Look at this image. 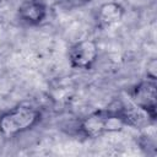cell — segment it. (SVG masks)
Masks as SVG:
<instances>
[{
  "mask_svg": "<svg viewBox=\"0 0 157 157\" xmlns=\"http://www.w3.org/2000/svg\"><path fill=\"white\" fill-rule=\"evenodd\" d=\"M125 125H131V114L123 108L97 110L86 117L80 125L85 136L97 137L104 132L118 131Z\"/></svg>",
  "mask_w": 157,
  "mask_h": 157,
  "instance_id": "obj_1",
  "label": "cell"
},
{
  "mask_svg": "<svg viewBox=\"0 0 157 157\" xmlns=\"http://www.w3.org/2000/svg\"><path fill=\"white\" fill-rule=\"evenodd\" d=\"M40 120V113L31 105H17L0 117V134L4 137H13L29 130Z\"/></svg>",
  "mask_w": 157,
  "mask_h": 157,
  "instance_id": "obj_2",
  "label": "cell"
},
{
  "mask_svg": "<svg viewBox=\"0 0 157 157\" xmlns=\"http://www.w3.org/2000/svg\"><path fill=\"white\" fill-rule=\"evenodd\" d=\"M131 99L134 104L140 108L145 114L151 118V120H155L156 118V85L155 80L147 78V81H142L139 85H136L131 93Z\"/></svg>",
  "mask_w": 157,
  "mask_h": 157,
  "instance_id": "obj_3",
  "label": "cell"
},
{
  "mask_svg": "<svg viewBox=\"0 0 157 157\" xmlns=\"http://www.w3.org/2000/svg\"><path fill=\"white\" fill-rule=\"evenodd\" d=\"M98 58V47L96 42L85 39L74 44L69 52V60L75 69H90Z\"/></svg>",
  "mask_w": 157,
  "mask_h": 157,
  "instance_id": "obj_4",
  "label": "cell"
},
{
  "mask_svg": "<svg viewBox=\"0 0 157 157\" xmlns=\"http://www.w3.org/2000/svg\"><path fill=\"white\" fill-rule=\"evenodd\" d=\"M18 16L28 25H39L47 16V6L42 0H23L18 6Z\"/></svg>",
  "mask_w": 157,
  "mask_h": 157,
  "instance_id": "obj_5",
  "label": "cell"
},
{
  "mask_svg": "<svg viewBox=\"0 0 157 157\" xmlns=\"http://www.w3.org/2000/svg\"><path fill=\"white\" fill-rule=\"evenodd\" d=\"M124 16V9L117 2H107L99 7L97 20L102 27H109L118 23Z\"/></svg>",
  "mask_w": 157,
  "mask_h": 157,
  "instance_id": "obj_6",
  "label": "cell"
},
{
  "mask_svg": "<svg viewBox=\"0 0 157 157\" xmlns=\"http://www.w3.org/2000/svg\"><path fill=\"white\" fill-rule=\"evenodd\" d=\"M91 0H61V2L66 6V7H80V6H83L86 5L87 2H90Z\"/></svg>",
  "mask_w": 157,
  "mask_h": 157,
  "instance_id": "obj_7",
  "label": "cell"
},
{
  "mask_svg": "<svg viewBox=\"0 0 157 157\" xmlns=\"http://www.w3.org/2000/svg\"><path fill=\"white\" fill-rule=\"evenodd\" d=\"M0 1H1V0H0Z\"/></svg>",
  "mask_w": 157,
  "mask_h": 157,
  "instance_id": "obj_8",
  "label": "cell"
}]
</instances>
